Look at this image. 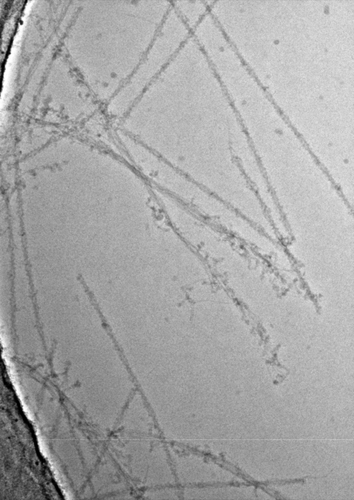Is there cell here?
<instances>
[{"instance_id": "obj_1", "label": "cell", "mask_w": 354, "mask_h": 500, "mask_svg": "<svg viewBox=\"0 0 354 500\" xmlns=\"http://www.w3.org/2000/svg\"><path fill=\"white\" fill-rule=\"evenodd\" d=\"M191 35V30L171 7L140 62L112 97L111 105L117 114L129 111Z\"/></svg>"}, {"instance_id": "obj_2", "label": "cell", "mask_w": 354, "mask_h": 500, "mask_svg": "<svg viewBox=\"0 0 354 500\" xmlns=\"http://www.w3.org/2000/svg\"><path fill=\"white\" fill-rule=\"evenodd\" d=\"M172 7L191 30L209 13L208 1L174 0Z\"/></svg>"}]
</instances>
